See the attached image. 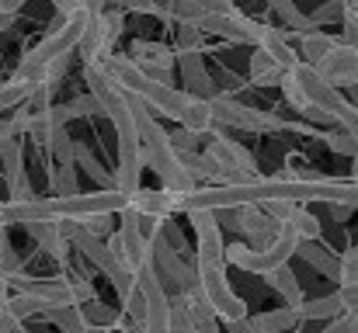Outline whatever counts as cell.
Returning a JSON list of instances; mask_svg holds the SVG:
<instances>
[{
    "label": "cell",
    "instance_id": "1",
    "mask_svg": "<svg viewBox=\"0 0 358 333\" xmlns=\"http://www.w3.org/2000/svg\"><path fill=\"white\" fill-rule=\"evenodd\" d=\"M206 160L213 163L220 184L216 188H240V184H250L257 181V160L250 149H243L240 142L227 139L223 132H216L206 146Z\"/></svg>",
    "mask_w": 358,
    "mask_h": 333
},
{
    "label": "cell",
    "instance_id": "2",
    "mask_svg": "<svg viewBox=\"0 0 358 333\" xmlns=\"http://www.w3.org/2000/svg\"><path fill=\"white\" fill-rule=\"evenodd\" d=\"M122 31V14L119 10H105V7H94L87 14V24H84V35L77 42V52L84 59V66H94L101 63L105 56H112V45Z\"/></svg>",
    "mask_w": 358,
    "mask_h": 333
},
{
    "label": "cell",
    "instance_id": "3",
    "mask_svg": "<svg viewBox=\"0 0 358 333\" xmlns=\"http://www.w3.org/2000/svg\"><path fill=\"white\" fill-rule=\"evenodd\" d=\"M209 105H213L216 125H227V128H243V132H282L285 128V121L278 114L250 108V105H240V101L223 98V94H216Z\"/></svg>",
    "mask_w": 358,
    "mask_h": 333
},
{
    "label": "cell",
    "instance_id": "4",
    "mask_svg": "<svg viewBox=\"0 0 358 333\" xmlns=\"http://www.w3.org/2000/svg\"><path fill=\"white\" fill-rule=\"evenodd\" d=\"M195 274H199V288H202L206 299L213 302L220 323L247 320V306H243V299L234 295V288L227 285V267H195Z\"/></svg>",
    "mask_w": 358,
    "mask_h": 333
},
{
    "label": "cell",
    "instance_id": "5",
    "mask_svg": "<svg viewBox=\"0 0 358 333\" xmlns=\"http://www.w3.org/2000/svg\"><path fill=\"white\" fill-rule=\"evenodd\" d=\"M125 59L153 84H171V70L178 63L174 49L164 45V42H150V38H136L125 52Z\"/></svg>",
    "mask_w": 358,
    "mask_h": 333
},
{
    "label": "cell",
    "instance_id": "6",
    "mask_svg": "<svg viewBox=\"0 0 358 333\" xmlns=\"http://www.w3.org/2000/svg\"><path fill=\"white\" fill-rule=\"evenodd\" d=\"M199 31H209V35H216V38H227V42H237V45H254V49H257V38H261V21H254V17L240 14L237 7H234L230 14H209V10H206V17H202Z\"/></svg>",
    "mask_w": 358,
    "mask_h": 333
},
{
    "label": "cell",
    "instance_id": "7",
    "mask_svg": "<svg viewBox=\"0 0 358 333\" xmlns=\"http://www.w3.org/2000/svg\"><path fill=\"white\" fill-rule=\"evenodd\" d=\"M313 70H317V77H320L327 87H334V91H341V87L358 91V49L345 45V42H338Z\"/></svg>",
    "mask_w": 358,
    "mask_h": 333
},
{
    "label": "cell",
    "instance_id": "8",
    "mask_svg": "<svg viewBox=\"0 0 358 333\" xmlns=\"http://www.w3.org/2000/svg\"><path fill=\"white\" fill-rule=\"evenodd\" d=\"M181 198L185 195H174V191H150V188H139L132 198H129V209L146 222H160V219H174V212H181Z\"/></svg>",
    "mask_w": 358,
    "mask_h": 333
},
{
    "label": "cell",
    "instance_id": "9",
    "mask_svg": "<svg viewBox=\"0 0 358 333\" xmlns=\"http://www.w3.org/2000/svg\"><path fill=\"white\" fill-rule=\"evenodd\" d=\"M178 66H181V80L188 84L185 94L192 98H202V101H213L216 98V84L202 63V52H178Z\"/></svg>",
    "mask_w": 358,
    "mask_h": 333
},
{
    "label": "cell",
    "instance_id": "10",
    "mask_svg": "<svg viewBox=\"0 0 358 333\" xmlns=\"http://www.w3.org/2000/svg\"><path fill=\"white\" fill-rule=\"evenodd\" d=\"M257 49L264 52V56H271L285 73L292 70V66H299V52L292 49V42H289V35H285V28H275V24H261V38H257Z\"/></svg>",
    "mask_w": 358,
    "mask_h": 333
},
{
    "label": "cell",
    "instance_id": "11",
    "mask_svg": "<svg viewBox=\"0 0 358 333\" xmlns=\"http://www.w3.org/2000/svg\"><path fill=\"white\" fill-rule=\"evenodd\" d=\"M24 229H28V236L56 260V264H66L70 260V243L63 239V232H59V222H49V219H42V222H24Z\"/></svg>",
    "mask_w": 358,
    "mask_h": 333
},
{
    "label": "cell",
    "instance_id": "12",
    "mask_svg": "<svg viewBox=\"0 0 358 333\" xmlns=\"http://www.w3.org/2000/svg\"><path fill=\"white\" fill-rule=\"evenodd\" d=\"M185 132H192V135H216V118H213V105L209 101H202V98H192L188 94V101H185V111H181V121H178Z\"/></svg>",
    "mask_w": 358,
    "mask_h": 333
},
{
    "label": "cell",
    "instance_id": "13",
    "mask_svg": "<svg viewBox=\"0 0 358 333\" xmlns=\"http://www.w3.org/2000/svg\"><path fill=\"white\" fill-rule=\"evenodd\" d=\"M247 77H250L254 87H278L282 77H285V70L271 56H264L261 49H254L250 52V63H247Z\"/></svg>",
    "mask_w": 358,
    "mask_h": 333
},
{
    "label": "cell",
    "instance_id": "14",
    "mask_svg": "<svg viewBox=\"0 0 358 333\" xmlns=\"http://www.w3.org/2000/svg\"><path fill=\"white\" fill-rule=\"evenodd\" d=\"M268 285L282 295V302H285V309H299L303 302H306V295H303V285H299V278L292 274V267L285 264V267H278V271H271L268 274Z\"/></svg>",
    "mask_w": 358,
    "mask_h": 333
},
{
    "label": "cell",
    "instance_id": "15",
    "mask_svg": "<svg viewBox=\"0 0 358 333\" xmlns=\"http://www.w3.org/2000/svg\"><path fill=\"white\" fill-rule=\"evenodd\" d=\"M73 163H77V167H84V174H87L101 191H115V174H112L108 167H101V163H98V156H94L84 142H73Z\"/></svg>",
    "mask_w": 358,
    "mask_h": 333
},
{
    "label": "cell",
    "instance_id": "16",
    "mask_svg": "<svg viewBox=\"0 0 358 333\" xmlns=\"http://www.w3.org/2000/svg\"><path fill=\"white\" fill-rule=\"evenodd\" d=\"M345 316V309H341V302H338V292L334 295H327V299H313V302H303L299 309H296V320L299 323H306V320H341Z\"/></svg>",
    "mask_w": 358,
    "mask_h": 333
},
{
    "label": "cell",
    "instance_id": "17",
    "mask_svg": "<svg viewBox=\"0 0 358 333\" xmlns=\"http://www.w3.org/2000/svg\"><path fill=\"white\" fill-rule=\"evenodd\" d=\"M313 271H320V274H327V278H338V253H331L327 246H320V243H299V250H296Z\"/></svg>",
    "mask_w": 358,
    "mask_h": 333
},
{
    "label": "cell",
    "instance_id": "18",
    "mask_svg": "<svg viewBox=\"0 0 358 333\" xmlns=\"http://www.w3.org/2000/svg\"><path fill=\"white\" fill-rule=\"evenodd\" d=\"M271 10L285 21V28L292 31V35H310V31H320V28H313V21H310V14H303L296 3H289V0H271Z\"/></svg>",
    "mask_w": 358,
    "mask_h": 333
},
{
    "label": "cell",
    "instance_id": "19",
    "mask_svg": "<svg viewBox=\"0 0 358 333\" xmlns=\"http://www.w3.org/2000/svg\"><path fill=\"white\" fill-rule=\"evenodd\" d=\"M338 45V38H331L327 31H310V35H303L299 38V52H303V59L299 63H306V66H317L331 49Z\"/></svg>",
    "mask_w": 358,
    "mask_h": 333
},
{
    "label": "cell",
    "instance_id": "20",
    "mask_svg": "<svg viewBox=\"0 0 358 333\" xmlns=\"http://www.w3.org/2000/svg\"><path fill=\"white\" fill-rule=\"evenodd\" d=\"M49 170V188L52 198H77L80 195V181H77V167H45Z\"/></svg>",
    "mask_w": 358,
    "mask_h": 333
},
{
    "label": "cell",
    "instance_id": "21",
    "mask_svg": "<svg viewBox=\"0 0 358 333\" xmlns=\"http://www.w3.org/2000/svg\"><path fill=\"white\" fill-rule=\"evenodd\" d=\"M181 167H185V174L192 177L195 188H202V184H220V177H216L213 163L206 160V153H185V156H181Z\"/></svg>",
    "mask_w": 358,
    "mask_h": 333
},
{
    "label": "cell",
    "instance_id": "22",
    "mask_svg": "<svg viewBox=\"0 0 358 333\" xmlns=\"http://www.w3.org/2000/svg\"><path fill=\"white\" fill-rule=\"evenodd\" d=\"M250 320H254V327L261 333H289L299 323L292 309H268V313H257V316H250Z\"/></svg>",
    "mask_w": 358,
    "mask_h": 333
},
{
    "label": "cell",
    "instance_id": "23",
    "mask_svg": "<svg viewBox=\"0 0 358 333\" xmlns=\"http://www.w3.org/2000/svg\"><path fill=\"white\" fill-rule=\"evenodd\" d=\"M0 306H3V309H7V313H10L17 323H24L28 316H42V313H45V306H42L38 299H31L28 292H14V295H7Z\"/></svg>",
    "mask_w": 358,
    "mask_h": 333
},
{
    "label": "cell",
    "instance_id": "24",
    "mask_svg": "<svg viewBox=\"0 0 358 333\" xmlns=\"http://www.w3.org/2000/svg\"><path fill=\"white\" fill-rule=\"evenodd\" d=\"M0 167H3V177H17L24 174V142L21 139H3L0 142Z\"/></svg>",
    "mask_w": 358,
    "mask_h": 333
},
{
    "label": "cell",
    "instance_id": "25",
    "mask_svg": "<svg viewBox=\"0 0 358 333\" xmlns=\"http://www.w3.org/2000/svg\"><path fill=\"white\" fill-rule=\"evenodd\" d=\"M167 333H195V320L188 313L185 295H171L167 302Z\"/></svg>",
    "mask_w": 358,
    "mask_h": 333
},
{
    "label": "cell",
    "instance_id": "26",
    "mask_svg": "<svg viewBox=\"0 0 358 333\" xmlns=\"http://www.w3.org/2000/svg\"><path fill=\"white\" fill-rule=\"evenodd\" d=\"M42 320H49L52 327H59L63 333H84L87 330L80 306H70V309H45V313H42Z\"/></svg>",
    "mask_w": 358,
    "mask_h": 333
},
{
    "label": "cell",
    "instance_id": "27",
    "mask_svg": "<svg viewBox=\"0 0 358 333\" xmlns=\"http://www.w3.org/2000/svg\"><path fill=\"white\" fill-rule=\"evenodd\" d=\"M289 225H292V232L299 236V243H317L320 239V232H324V225H320V219L310 212V209H296V216L289 219Z\"/></svg>",
    "mask_w": 358,
    "mask_h": 333
},
{
    "label": "cell",
    "instance_id": "28",
    "mask_svg": "<svg viewBox=\"0 0 358 333\" xmlns=\"http://www.w3.org/2000/svg\"><path fill=\"white\" fill-rule=\"evenodd\" d=\"M223 216L230 219V225H234V229H240V232H243V239H247V236H250L261 222H264V212H261L257 205H237V209H230V212H223Z\"/></svg>",
    "mask_w": 358,
    "mask_h": 333
},
{
    "label": "cell",
    "instance_id": "29",
    "mask_svg": "<svg viewBox=\"0 0 358 333\" xmlns=\"http://www.w3.org/2000/svg\"><path fill=\"white\" fill-rule=\"evenodd\" d=\"M167 10H171V17H178L181 24H195V28H199L202 17H206V3H202V0H174Z\"/></svg>",
    "mask_w": 358,
    "mask_h": 333
},
{
    "label": "cell",
    "instance_id": "30",
    "mask_svg": "<svg viewBox=\"0 0 358 333\" xmlns=\"http://www.w3.org/2000/svg\"><path fill=\"white\" fill-rule=\"evenodd\" d=\"M80 313H84V323H87V327H94V330H112V327H115V320H119V316H115L108 306H101L98 299H94V302H87V306H80Z\"/></svg>",
    "mask_w": 358,
    "mask_h": 333
},
{
    "label": "cell",
    "instance_id": "31",
    "mask_svg": "<svg viewBox=\"0 0 358 333\" xmlns=\"http://www.w3.org/2000/svg\"><path fill=\"white\" fill-rule=\"evenodd\" d=\"M324 142H327V149H331L334 156H348V160H352V156L358 153L355 139H352L345 128H331V132L324 135Z\"/></svg>",
    "mask_w": 358,
    "mask_h": 333
},
{
    "label": "cell",
    "instance_id": "32",
    "mask_svg": "<svg viewBox=\"0 0 358 333\" xmlns=\"http://www.w3.org/2000/svg\"><path fill=\"white\" fill-rule=\"evenodd\" d=\"M338 285H358V243L338 257Z\"/></svg>",
    "mask_w": 358,
    "mask_h": 333
},
{
    "label": "cell",
    "instance_id": "33",
    "mask_svg": "<svg viewBox=\"0 0 358 333\" xmlns=\"http://www.w3.org/2000/svg\"><path fill=\"white\" fill-rule=\"evenodd\" d=\"M257 209H261L271 222H278V225H282V222H289L292 216H296V209H299V205H296V202H285V198H268V202H261Z\"/></svg>",
    "mask_w": 358,
    "mask_h": 333
},
{
    "label": "cell",
    "instance_id": "34",
    "mask_svg": "<svg viewBox=\"0 0 358 333\" xmlns=\"http://www.w3.org/2000/svg\"><path fill=\"white\" fill-rule=\"evenodd\" d=\"M7 195H10V205H24V202H31V198H35V191H31L28 174L10 177V181H7Z\"/></svg>",
    "mask_w": 358,
    "mask_h": 333
},
{
    "label": "cell",
    "instance_id": "35",
    "mask_svg": "<svg viewBox=\"0 0 358 333\" xmlns=\"http://www.w3.org/2000/svg\"><path fill=\"white\" fill-rule=\"evenodd\" d=\"M84 229H87L94 239H108L119 225H115V216H91V219H84Z\"/></svg>",
    "mask_w": 358,
    "mask_h": 333
},
{
    "label": "cell",
    "instance_id": "36",
    "mask_svg": "<svg viewBox=\"0 0 358 333\" xmlns=\"http://www.w3.org/2000/svg\"><path fill=\"white\" fill-rule=\"evenodd\" d=\"M341 17H345V3H320V7L310 14L313 28H320V31H324L327 21H341Z\"/></svg>",
    "mask_w": 358,
    "mask_h": 333
},
{
    "label": "cell",
    "instance_id": "37",
    "mask_svg": "<svg viewBox=\"0 0 358 333\" xmlns=\"http://www.w3.org/2000/svg\"><path fill=\"white\" fill-rule=\"evenodd\" d=\"M202 31L195 24H178V52H199Z\"/></svg>",
    "mask_w": 358,
    "mask_h": 333
},
{
    "label": "cell",
    "instance_id": "38",
    "mask_svg": "<svg viewBox=\"0 0 358 333\" xmlns=\"http://www.w3.org/2000/svg\"><path fill=\"white\" fill-rule=\"evenodd\" d=\"M167 135H171V146H174L178 156H185V153H199V135H192V132H185V128L167 132Z\"/></svg>",
    "mask_w": 358,
    "mask_h": 333
},
{
    "label": "cell",
    "instance_id": "39",
    "mask_svg": "<svg viewBox=\"0 0 358 333\" xmlns=\"http://www.w3.org/2000/svg\"><path fill=\"white\" fill-rule=\"evenodd\" d=\"M66 111H70V121L73 118H84V114H98V101L91 98V94H80V98H73L70 105H66Z\"/></svg>",
    "mask_w": 358,
    "mask_h": 333
},
{
    "label": "cell",
    "instance_id": "40",
    "mask_svg": "<svg viewBox=\"0 0 358 333\" xmlns=\"http://www.w3.org/2000/svg\"><path fill=\"white\" fill-rule=\"evenodd\" d=\"M338 302H341L345 316H348V313H358V285H341V288H338Z\"/></svg>",
    "mask_w": 358,
    "mask_h": 333
},
{
    "label": "cell",
    "instance_id": "41",
    "mask_svg": "<svg viewBox=\"0 0 358 333\" xmlns=\"http://www.w3.org/2000/svg\"><path fill=\"white\" fill-rule=\"evenodd\" d=\"M341 42L358 49V17H341Z\"/></svg>",
    "mask_w": 358,
    "mask_h": 333
},
{
    "label": "cell",
    "instance_id": "42",
    "mask_svg": "<svg viewBox=\"0 0 358 333\" xmlns=\"http://www.w3.org/2000/svg\"><path fill=\"white\" fill-rule=\"evenodd\" d=\"M324 333H358V320L355 316H341V320H334Z\"/></svg>",
    "mask_w": 358,
    "mask_h": 333
},
{
    "label": "cell",
    "instance_id": "43",
    "mask_svg": "<svg viewBox=\"0 0 358 333\" xmlns=\"http://www.w3.org/2000/svg\"><path fill=\"white\" fill-rule=\"evenodd\" d=\"M227 327V333H261L257 327H254V320L247 316V320H237V323H223Z\"/></svg>",
    "mask_w": 358,
    "mask_h": 333
},
{
    "label": "cell",
    "instance_id": "44",
    "mask_svg": "<svg viewBox=\"0 0 358 333\" xmlns=\"http://www.w3.org/2000/svg\"><path fill=\"white\" fill-rule=\"evenodd\" d=\"M21 10V0H0V17H14Z\"/></svg>",
    "mask_w": 358,
    "mask_h": 333
},
{
    "label": "cell",
    "instance_id": "45",
    "mask_svg": "<svg viewBox=\"0 0 358 333\" xmlns=\"http://www.w3.org/2000/svg\"><path fill=\"white\" fill-rule=\"evenodd\" d=\"M352 212H355L352 205H331V216H334V219H338V222H345V219H348V216H352Z\"/></svg>",
    "mask_w": 358,
    "mask_h": 333
},
{
    "label": "cell",
    "instance_id": "46",
    "mask_svg": "<svg viewBox=\"0 0 358 333\" xmlns=\"http://www.w3.org/2000/svg\"><path fill=\"white\" fill-rule=\"evenodd\" d=\"M10 250V236H7V225H0V253Z\"/></svg>",
    "mask_w": 358,
    "mask_h": 333
},
{
    "label": "cell",
    "instance_id": "47",
    "mask_svg": "<svg viewBox=\"0 0 358 333\" xmlns=\"http://www.w3.org/2000/svg\"><path fill=\"white\" fill-rule=\"evenodd\" d=\"M345 17H358V0H352V3H345Z\"/></svg>",
    "mask_w": 358,
    "mask_h": 333
},
{
    "label": "cell",
    "instance_id": "48",
    "mask_svg": "<svg viewBox=\"0 0 358 333\" xmlns=\"http://www.w3.org/2000/svg\"><path fill=\"white\" fill-rule=\"evenodd\" d=\"M10 139V128H7V118H0V142Z\"/></svg>",
    "mask_w": 358,
    "mask_h": 333
},
{
    "label": "cell",
    "instance_id": "49",
    "mask_svg": "<svg viewBox=\"0 0 358 333\" xmlns=\"http://www.w3.org/2000/svg\"><path fill=\"white\" fill-rule=\"evenodd\" d=\"M10 24H14V17H0V31H7Z\"/></svg>",
    "mask_w": 358,
    "mask_h": 333
},
{
    "label": "cell",
    "instance_id": "50",
    "mask_svg": "<svg viewBox=\"0 0 358 333\" xmlns=\"http://www.w3.org/2000/svg\"><path fill=\"white\" fill-rule=\"evenodd\" d=\"M14 333H28V330H24V327H17V330H14Z\"/></svg>",
    "mask_w": 358,
    "mask_h": 333
}]
</instances>
